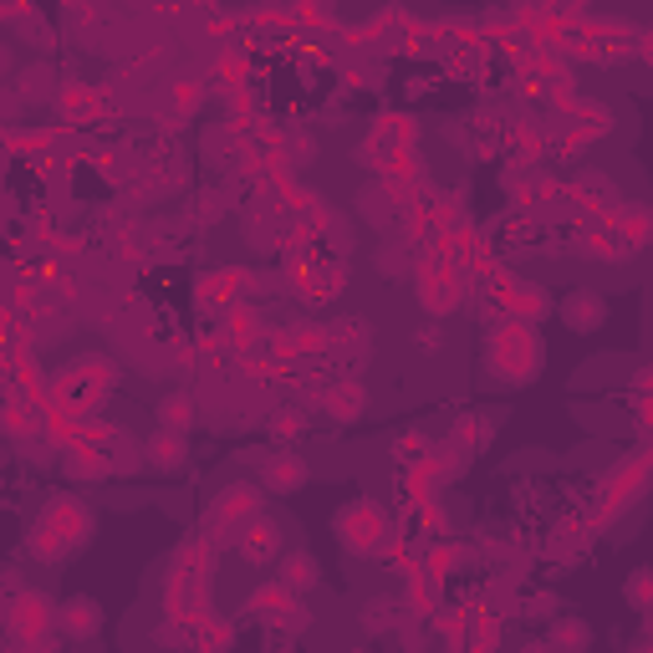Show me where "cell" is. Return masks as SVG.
Masks as SVG:
<instances>
[{"instance_id": "11", "label": "cell", "mask_w": 653, "mask_h": 653, "mask_svg": "<svg viewBox=\"0 0 653 653\" xmlns=\"http://www.w3.org/2000/svg\"><path fill=\"white\" fill-rule=\"evenodd\" d=\"M363 408H368V389L363 383H337V389L326 393V414L337 424H353Z\"/></svg>"}, {"instance_id": "17", "label": "cell", "mask_w": 653, "mask_h": 653, "mask_svg": "<svg viewBox=\"0 0 653 653\" xmlns=\"http://www.w3.org/2000/svg\"><path fill=\"white\" fill-rule=\"evenodd\" d=\"M521 653H557V649H551V643H546V638H542V643H526V649H521Z\"/></svg>"}, {"instance_id": "18", "label": "cell", "mask_w": 653, "mask_h": 653, "mask_svg": "<svg viewBox=\"0 0 653 653\" xmlns=\"http://www.w3.org/2000/svg\"><path fill=\"white\" fill-rule=\"evenodd\" d=\"M638 389L649 393V389H653V373H638Z\"/></svg>"}, {"instance_id": "20", "label": "cell", "mask_w": 653, "mask_h": 653, "mask_svg": "<svg viewBox=\"0 0 653 653\" xmlns=\"http://www.w3.org/2000/svg\"><path fill=\"white\" fill-rule=\"evenodd\" d=\"M649 41H653V32H649ZM649 57H653V47H649Z\"/></svg>"}, {"instance_id": "16", "label": "cell", "mask_w": 653, "mask_h": 653, "mask_svg": "<svg viewBox=\"0 0 653 653\" xmlns=\"http://www.w3.org/2000/svg\"><path fill=\"white\" fill-rule=\"evenodd\" d=\"M393 454H399V460H419V454H424V435H399V439H393Z\"/></svg>"}, {"instance_id": "1", "label": "cell", "mask_w": 653, "mask_h": 653, "mask_svg": "<svg viewBox=\"0 0 653 653\" xmlns=\"http://www.w3.org/2000/svg\"><path fill=\"white\" fill-rule=\"evenodd\" d=\"M337 542L353 551V557H378L389 546V511L378 500H353L337 511Z\"/></svg>"}, {"instance_id": "8", "label": "cell", "mask_w": 653, "mask_h": 653, "mask_svg": "<svg viewBox=\"0 0 653 653\" xmlns=\"http://www.w3.org/2000/svg\"><path fill=\"white\" fill-rule=\"evenodd\" d=\"M276 546H281V531H276V521H250V531L240 536V557L246 561H271L276 557Z\"/></svg>"}, {"instance_id": "15", "label": "cell", "mask_w": 653, "mask_h": 653, "mask_svg": "<svg viewBox=\"0 0 653 653\" xmlns=\"http://www.w3.org/2000/svg\"><path fill=\"white\" fill-rule=\"evenodd\" d=\"M21 82H26V97H47L51 82H57V72H51V67H32Z\"/></svg>"}, {"instance_id": "4", "label": "cell", "mask_w": 653, "mask_h": 653, "mask_svg": "<svg viewBox=\"0 0 653 653\" xmlns=\"http://www.w3.org/2000/svg\"><path fill=\"white\" fill-rule=\"evenodd\" d=\"M311 480V465L301 460L296 450H276L271 460L261 465V485L271 490V496H296L301 485Z\"/></svg>"}, {"instance_id": "13", "label": "cell", "mask_w": 653, "mask_h": 653, "mask_svg": "<svg viewBox=\"0 0 653 653\" xmlns=\"http://www.w3.org/2000/svg\"><path fill=\"white\" fill-rule=\"evenodd\" d=\"M311 301H332V296H343V265H317L311 271Z\"/></svg>"}, {"instance_id": "10", "label": "cell", "mask_w": 653, "mask_h": 653, "mask_svg": "<svg viewBox=\"0 0 653 653\" xmlns=\"http://www.w3.org/2000/svg\"><path fill=\"white\" fill-rule=\"evenodd\" d=\"M158 429H174V435H189V429H194V399H189L185 389L158 399Z\"/></svg>"}, {"instance_id": "12", "label": "cell", "mask_w": 653, "mask_h": 653, "mask_svg": "<svg viewBox=\"0 0 653 653\" xmlns=\"http://www.w3.org/2000/svg\"><path fill=\"white\" fill-rule=\"evenodd\" d=\"M363 628H368V633H389V628H399V603H393V597L363 603Z\"/></svg>"}, {"instance_id": "3", "label": "cell", "mask_w": 653, "mask_h": 653, "mask_svg": "<svg viewBox=\"0 0 653 653\" xmlns=\"http://www.w3.org/2000/svg\"><path fill=\"white\" fill-rule=\"evenodd\" d=\"M57 628H62L72 643H87V638L103 633V603H97V597H87V592L67 597V603L57 607Z\"/></svg>"}, {"instance_id": "9", "label": "cell", "mask_w": 653, "mask_h": 653, "mask_svg": "<svg viewBox=\"0 0 653 653\" xmlns=\"http://www.w3.org/2000/svg\"><path fill=\"white\" fill-rule=\"evenodd\" d=\"M265 435H271V444H276V450H296V439L307 435V414H301V408H271Z\"/></svg>"}, {"instance_id": "19", "label": "cell", "mask_w": 653, "mask_h": 653, "mask_svg": "<svg viewBox=\"0 0 653 653\" xmlns=\"http://www.w3.org/2000/svg\"><path fill=\"white\" fill-rule=\"evenodd\" d=\"M347 653H368V649H347Z\"/></svg>"}, {"instance_id": "14", "label": "cell", "mask_w": 653, "mask_h": 653, "mask_svg": "<svg viewBox=\"0 0 653 653\" xmlns=\"http://www.w3.org/2000/svg\"><path fill=\"white\" fill-rule=\"evenodd\" d=\"M628 603L633 607H643V613H653V567H638L633 577H628Z\"/></svg>"}, {"instance_id": "5", "label": "cell", "mask_w": 653, "mask_h": 653, "mask_svg": "<svg viewBox=\"0 0 653 653\" xmlns=\"http://www.w3.org/2000/svg\"><path fill=\"white\" fill-rule=\"evenodd\" d=\"M276 582L286 592H311L322 582V561L311 557V551H286V557L276 561Z\"/></svg>"}, {"instance_id": "7", "label": "cell", "mask_w": 653, "mask_h": 653, "mask_svg": "<svg viewBox=\"0 0 653 653\" xmlns=\"http://www.w3.org/2000/svg\"><path fill=\"white\" fill-rule=\"evenodd\" d=\"M143 460L154 470H164V475H174V470L189 465V450H185V435H174V429H158L149 444H143Z\"/></svg>"}, {"instance_id": "6", "label": "cell", "mask_w": 653, "mask_h": 653, "mask_svg": "<svg viewBox=\"0 0 653 653\" xmlns=\"http://www.w3.org/2000/svg\"><path fill=\"white\" fill-rule=\"evenodd\" d=\"M546 643L557 653H592V622L582 618V613H561V618L551 622Z\"/></svg>"}, {"instance_id": "2", "label": "cell", "mask_w": 653, "mask_h": 653, "mask_svg": "<svg viewBox=\"0 0 653 653\" xmlns=\"http://www.w3.org/2000/svg\"><path fill=\"white\" fill-rule=\"evenodd\" d=\"M557 311H561V322L572 326L577 337H587V332H597V326L607 322V296L592 292V286H572V292L557 301Z\"/></svg>"}]
</instances>
